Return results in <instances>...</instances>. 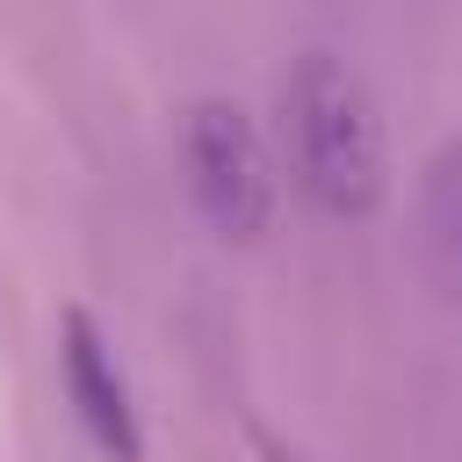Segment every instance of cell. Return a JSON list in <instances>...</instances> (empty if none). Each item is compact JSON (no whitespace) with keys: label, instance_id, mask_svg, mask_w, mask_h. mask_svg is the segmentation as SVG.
Instances as JSON below:
<instances>
[{"label":"cell","instance_id":"obj_1","mask_svg":"<svg viewBox=\"0 0 462 462\" xmlns=\"http://www.w3.org/2000/svg\"><path fill=\"white\" fill-rule=\"evenodd\" d=\"M282 144L303 180V195L325 217H375L383 202V116L368 79L339 51H303L282 79Z\"/></svg>","mask_w":462,"mask_h":462},{"label":"cell","instance_id":"obj_2","mask_svg":"<svg viewBox=\"0 0 462 462\" xmlns=\"http://www.w3.org/2000/svg\"><path fill=\"white\" fill-rule=\"evenodd\" d=\"M180 166H188V195L202 209V224L217 238H260L274 224V166L267 144L253 130V116L231 94H202L180 116Z\"/></svg>","mask_w":462,"mask_h":462},{"label":"cell","instance_id":"obj_3","mask_svg":"<svg viewBox=\"0 0 462 462\" xmlns=\"http://www.w3.org/2000/svg\"><path fill=\"white\" fill-rule=\"evenodd\" d=\"M58 375H65V397H72L87 440L108 462H144V419H137L130 375L87 303H65V318H58Z\"/></svg>","mask_w":462,"mask_h":462},{"label":"cell","instance_id":"obj_4","mask_svg":"<svg viewBox=\"0 0 462 462\" xmlns=\"http://www.w3.org/2000/svg\"><path fill=\"white\" fill-rule=\"evenodd\" d=\"M426 245H433L440 282L462 296V130L426 166Z\"/></svg>","mask_w":462,"mask_h":462}]
</instances>
